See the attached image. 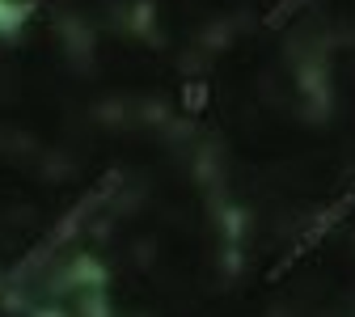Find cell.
<instances>
[{"label":"cell","instance_id":"7a4b0ae2","mask_svg":"<svg viewBox=\"0 0 355 317\" xmlns=\"http://www.w3.org/2000/svg\"><path fill=\"white\" fill-rule=\"evenodd\" d=\"M114 191H119V173H106V178H102V187L85 191V195H80V203H76V207H72V212L55 224V229H51L47 237H42V241H38V246H34V250L17 262V271H30V266H38L42 258H51V254H55V250H60V246L76 233V229H80V224L89 220V212H98V207L106 203V195H114Z\"/></svg>","mask_w":355,"mask_h":317},{"label":"cell","instance_id":"277c9868","mask_svg":"<svg viewBox=\"0 0 355 317\" xmlns=\"http://www.w3.org/2000/svg\"><path fill=\"white\" fill-rule=\"evenodd\" d=\"M300 5H309V0H279V5L271 9V17H266V30H279V26H288L292 17H296V9Z\"/></svg>","mask_w":355,"mask_h":317},{"label":"cell","instance_id":"6da1fadb","mask_svg":"<svg viewBox=\"0 0 355 317\" xmlns=\"http://www.w3.org/2000/svg\"><path fill=\"white\" fill-rule=\"evenodd\" d=\"M351 212H355V182H351V187H347V191H343V195H338V199H334V203H330V207H326V212H322V216H318V220H313V224H309V229L292 241V250H288L279 262L266 266V284H284V275H292V271H296L309 254H313V250H318L334 229H338V224H343Z\"/></svg>","mask_w":355,"mask_h":317},{"label":"cell","instance_id":"3957f363","mask_svg":"<svg viewBox=\"0 0 355 317\" xmlns=\"http://www.w3.org/2000/svg\"><path fill=\"white\" fill-rule=\"evenodd\" d=\"M207 98H211V85L207 80H187L182 94H178V102H182L187 114H203L207 110Z\"/></svg>","mask_w":355,"mask_h":317}]
</instances>
